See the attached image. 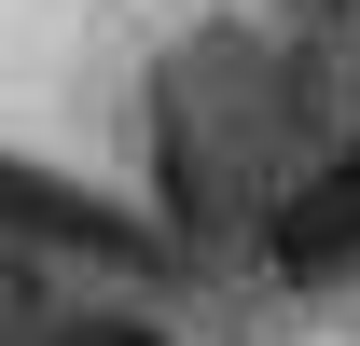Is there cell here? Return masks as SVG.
<instances>
[{"label":"cell","instance_id":"obj_1","mask_svg":"<svg viewBox=\"0 0 360 346\" xmlns=\"http://www.w3.org/2000/svg\"><path fill=\"white\" fill-rule=\"evenodd\" d=\"M264 250L291 291H333V277H360V153H333V167H305L291 194H277Z\"/></svg>","mask_w":360,"mask_h":346},{"label":"cell","instance_id":"obj_2","mask_svg":"<svg viewBox=\"0 0 360 346\" xmlns=\"http://www.w3.org/2000/svg\"><path fill=\"white\" fill-rule=\"evenodd\" d=\"M56 319H70V305H56V277H42V263H14V250H0V346H42Z\"/></svg>","mask_w":360,"mask_h":346},{"label":"cell","instance_id":"obj_3","mask_svg":"<svg viewBox=\"0 0 360 346\" xmlns=\"http://www.w3.org/2000/svg\"><path fill=\"white\" fill-rule=\"evenodd\" d=\"M42 346H167V333H153V319H111V305H70Z\"/></svg>","mask_w":360,"mask_h":346}]
</instances>
